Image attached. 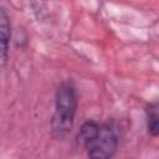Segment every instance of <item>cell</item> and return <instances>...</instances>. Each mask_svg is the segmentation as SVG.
Masks as SVG:
<instances>
[{
  "label": "cell",
  "instance_id": "obj_1",
  "mask_svg": "<svg viewBox=\"0 0 159 159\" xmlns=\"http://www.w3.org/2000/svg\"><path fill=\"white\" fill-rule=\"evenodd\" d=\"M75 143L92 159H109L118 149L119 135L108 122L86 120L80 127Z\"/></svg>",
  "mask_w": 159,
  "mask_h": 159
},
{
  "label": "cell",
  "instance_id": "obj_2",
  "mask_svg": "<svg viewBox=\"0 0 159 159\" xmlns=\"http://www.w3.org/2000/svg\"><path fill=\"white\" fill-rule=\"evenodd\" d=\"M78 108V97L75 83L66 80L60 83L55 93V107L51 118V135L56 140H63L75 125Z\"/></svg>",
  "mask_w": 159,
  "mask_h": 159
},
{
  "label": "cell",
  "instance_id": "obj_3",
  "mask_svg": "<svg viewBox=\"0 0 159 159\" xmlns=\"http://www.w3.org/2000/svg\"><path fill=\"white\" fill-rule=\"evenodd\" d=\"M11 40V21L4 6L0 5V71L4 70L9 61V50Z\"/></svg>",
  "mask_w": 159,
  "mask_h": 159
},
{
  "label": "cell",
  "instance_id": "obj_4",
  "mask_svg": "<svg viewBox=\"0 0 159 159\" xmlns=\"http://www.w3.org/2000/svg\"><path fill=\"white\" fill-rule=\"evenodd\" d=\"M145 127L150 137L157 138L159 134V107L158 102H150L145 107Z\"/></svg>",
  "mask_w": 159,
  "mask_h": 159
}]
</instances>
